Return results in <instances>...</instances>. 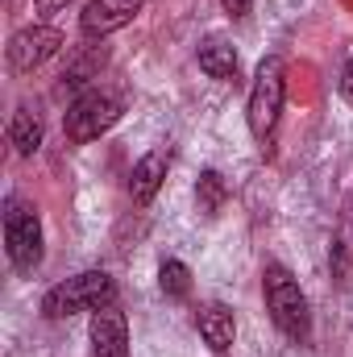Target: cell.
Returning a JSON list of instances; mask_svg holds the SVG:
<instances>
[{
	"label": "cell",
	"mask_w": 353,
	"mask_h": 357,
	"mask_svg": "<svg viewBox=\"0 0 353 357\" xmlns=\"http://www.w3.org/2000/svg\"><path fill=\"white\" fill-rule=\"evenodd\" d=\"M63 42H67L63 29H54V25H29V29L13 33V42H8V67L17 75H33L38 67H46L63 50Z\"/></svg>",
	"instance_id": "8992f818"
},
{
	"label": "cell",
	"mask_w": 353,
	"mask_h": 357,
	"mask_svg": "<svg viewBox=\"0 0 353 357\" xmlns=\"http://www.w3.org/2000/svg\"><path fill=\"white\" fill-rule=\"evenodd\" d=\"M142 8H146V0H88V8L80 17V29L88 38H108V33L125 29Z\"/></svg>",
	"instance_id": "52a82bcc"
},
{
	"label": "cell",
	"mask_w": 353,
	"mask_h": 357,
	"mask_svg": "<svg viewBox=\"0 0 353 357\" xmlns=\"http://www.w3.org/2000/svg\"><path fill=\"white\" fill-rule=\"evenodd\" d=\"M108 303H117V282L104 270H84V274L50 287L42 299V312H46V320H67L75 312H100Z\"/></svg>",
	"instance_id": "7a4b0ae2"
},
{
	"label": "cell",
	"mask_w": 353,
	"mask_h": 357,
	"mask_svg": "<svg viewBox=\"0 0 353 357\" xmlns=\"http://www.w3.org/2000/svg\"><path fill=\"white\" fill-rule=\"evenodd\" d=\"M283 100H287V67L278 54H266L258 63V75H254V88H250V133L258 142H270L274 129H278V116H283Z\"/></svg>",
	"instance_id": "3957f363"
},
{
	"label": "cell",
	"mask_w": 353,
	"mask_h": 357,
	"mask_svg": "<svg viewBox=\"0 0 353 357\" xmlns=\"http://www.w3.org/2000/svg\"><path fill=\"white\" fill-rule=\"evenodd\" d=\"M220 4H225V13H229V17H246L254 0H220Z\"/></svg>",
	"instance_id": "e0dca14e"
},
{
	"label": "cell",
	"mask_w": 353,
	"mask_h": 357,
	"mask_svg": "<svg viewBox=\"0 0 353 357\" xmlns=\"http://www.w3.org/2000/svg\"><path fill=\"white\" fill-rule=\"evenodd\" d=\"M117 121H121V100H117L112 91H88V96H80V100L67 108L63 133H67V142L88 146L100 133H108Z\"/></svg>",
	"instance_id": "5b68a950"
},
{
	"label": "cell",
	"mask_w": 353,
	"mask_h": 357,
	"mask_svg": "<svg viewBox=\"0 0 353 357\" xmlns=\"http://www.w3.org/2000/svg\"><path fill=\"white\" fill-rule=\"evenodd\" d=\"M8 142H13V150H17L21 158L38 154V146H42V121H38L29 108H17V112H13V125H8Z\"/></svg>",
	"instance_id": "4fadbf2b"
},
{
	"label": "cell",
	"mask_w": 353,
	"mask_h": 357,
	"mask_svg": "<svg viewBox=\"0 0 353 357\" xmlns=\"http://www.w3.org/2000/svg\"><path fill=\"white\" fill-rule=\"evenodd\" d=\"M262 295L270 320L291 337V341H308L312 337V312H308V295L299 291L295 274L287 266H266L262 270Z\"/></svg>",
	"instance_id": "6da1fadb"
},
{
	"label": "cell",
	"mask_w": 353,
	"mask_h": 357,
	"mask_svg": "<svg viewBox=\"0 0 353 357\" xmlns=\"http://www.w3.org/2000/svg\"><path fill=\"white\" fill-rule=\"evenodd\" d=\"M4 250L21 274H33L42 262V220H38V208L25 204L21 195L4 204Z\"/></svg>",
	"instance_id": "277c9868"
},
{
	"label": "cell",
	"mask_w": 353,
	"mask_h": 357,
	"mask_svg": "<svg viewBox=\"0 0 353 357\" xmlns=\"http://www.w3.org/2000/svg\"><path fill=\"white\" fill-rule=\"evenodd\" d=\"M329 270L337 282H345V274L353 270V195L345 199L337 229H333V245H329Z\"/></svg>",
	"instance_id": "7c38bea8"
},
{
	"label": "cell",
	"mask_w": 353,
	"mask_h": 357,
	"mask_svg": "<svg viewBox=\"0 0 353 357\" xmlns=\"http://www.w3.org/2000/svg\"><path fill=\"white\" fill-rule=\"evenodd\" d=\"M167 167H171V154L167 150H150L146 158H137L133 175H129V199L133 204H150L167 178Z\"/></svg>",
	"instance_id": "30bf717a"
},
{
	"label": "cell",
	"mask_w": 353,
	"mask_h": 357,
	"mask_svg": "<svg viewBox=\"0 0 353 357\" xmlns=\"http://www.w3.org/2000/svg\"><path fill=\"white\" fill-rule=\"evenodd\" d=\"M158 287H163L167 299H187V295H191V270L183 266L179 258H167V262L158 266Z\"/></svg>",
	"instance_id": "9a60e30c"
},
{
	"label": "cell",
	"mask_w": 353,
	"mask_h": 357,
	"mask_svg": "<svg viewBox=\"0 0 353 357\" xmlns=\"http://www.w3.org/2000/svg\"><path fill=\"white\" fill-rule=\"evenodd\" d=\"M71 0H33V8L38 13H59V8H67Z\"/></svg>",
	"instance_id": "ac0fdd59"
},
{
	"label": "cell",
	"mask_w": 353,
	"mask_h": 357,
	"mask_svg": "<svg viewBox=\"0 0 353 357\" xmlns=\"http://www.w3.org/2000/svg\"><path fill=\"white\" fill-rule=\"evenodd\" d=\"M195 328H200V337H204V345H208L212 354H229V349H233L237 320H233V312H229L225 303H208V307H200Z\"/></svg>",
	"instance_id": "9c48e42d"
},
{
	"label": "cell",
	"mask_w": 353,
	"mask_h": 357,
	"mask_svg": "<svg viewBox=\"0 0 353 357\" xmlns=\"http://www.w3.org/2000/svg\"><path fill=\"white\" fill-rule=\"evenodd\" d=\"M195 59H200V71L204 75H212V79H237V50H233V42L229 38H220V33H212V38H204L200 42V50H195Z\"/></svg>",
	"instance_id": "8fae6325"
},
{
	"label": "cell",
	"mask_w": 353,
	"mask_h": 357,
	"mask_svg": "<svg viewBox=\"0 0 353 357\" xmlns=\"http://www.w3.org/2000/svg\"><path fill=\"white\" fill-rule=\"evenodd\" d=\"M337 88H341V96H345V100L353 104V59L345 63V67H341V79H337Z\"/></svg>",
	"instance_id": "2e32d148"
},
{
	"label": "cell",
	"mask_w": 353,
	"mask_h": 357,
	"mask_svg": "<svg viewBox=\"0 0 353 357\" xmlns=\"http://www.w3.org/2000/svg\"><path fill=\"white\" fill-rule=\"evenodd\" d=\"M91 357H129V324L117 303L91 312Z\"/></svg>",
	"instance_id": "ba28073f"
},
{
	"label": "cell",
	"mask_w": 353,
	"mask_h": 357,
	"mask_svg": "<svg viewBox=\"0 0 353 357\" xmlns=\"http://www.w3.org/2000/svg\"><path fill=\"white\" fill-rule=\"evenodd\" d=\"M225 199H229L225 178L216 175V171H204V175H200V183H195V208H200L204 216H216V212L225 208Z\"/></svg>",
	"instance_id": "5bb4252c"
}]
</instances>
